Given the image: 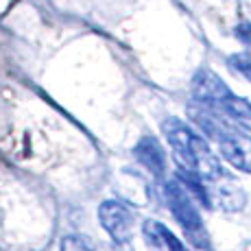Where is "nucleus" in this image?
<instances>
[{"label": "nucleus", "instance_id": "10", "mask_svg": "<svg viewBox=\"0 0 251 251\" xmlns=\"http://www.w3.org/2000/svg\"><path fill=\"white\" fill-rule=\"evenodd\" d=\"M229 64L251 81V55H234V57H229Z\"/></svg>", "mask_w": 251, "mask_h": 251}, {"label": "nucleus", "instance_id": "8", "mask_svg": "<svg viewBox=\"0 0 251 251\" xmlns=\"http://www.w3.org/2000/svg\"><path fill=\"white\" fill-rule=\"evenodd\" d=\"M212 190L216 192V199H212V203H219L225 210H240L245 203V195L231 186H216Z\"/></svg>", "mask_w": 251, "mask_h": 251}, {"label": "nucleus", "instance_id": "1", "mask_svg": "<svg viewBox=\"0 0 251 251\" xmlns=\"http://www.w3.org/2000/svg\"><path fill=\"white\" fill-rule=\"evenodd\" d=\"M164 133L171 142L181 171L201 177L203 181H216L227 177V173L221 166V160L210 151V144L203 140V136L186 127L181 120L168 118L164 123Z\"/></svg>", "mask_w": 251, "mask_h": 251}, {"label": "nucleus", "instance_id": "7", "mask_svg": "<svg viewBox=\"0 0 251 251\" xmlns=\"http://www.w3.org/2000/svg\"><path fill=\"white\" fill-rule=\"evenodd\" d=\"M142 231L151 251H188L186 245L166 225H162L160 221H147Z\"/></svg>", "mask_w": 251, "mask_h": 251}, {"label": "nucleus", "instance_id": "2", "mask_svg": "<svg viewBox=\"0 0 251 251\" xmlns=\"http://www.w3.org/2000/svg\"><path fill=\"white\" fill-rule=\"evenodd\" d=\"M164 197H166V203L171 207V214L181 225L188 240L199 249H210L207 234L203 229V223H201L199 207H197L195 197L190 195V190L175 177V179L164 181Z\"/></svg>", "mask_w": 251, "mask_h": 251}, {"label": "nucleus", "instance_id": "11", "mask_svg": "<svg viewBox=\"0 0 251 251\" xmlns=\"http://www.w3.org/2000/svg\"><path fill=\"white\" fill-rule=\"evenodd\" d=\"M236 35H238L240 40L245 42V44L251 46V24L249 22H243L238 28H236Z\"/></svg>", "mask_w": 251, "mask_h": 251}, {"label": "nucleus", "instance_id": "9", "mask_svg": "<svg viewBox=\"0 0 251 251\" xmlns=\"http://www.w3.org/2000/svg\"><path fill=\"white\" fill-rule=\"evenodd\" d=\"M61 251H94V249L79 236H66L61 240Z\"/></svg>", "mask_w": 251, "mask_h": 251}, {"label": "nucleus", "instance_id": "5", "mask_svg": "<svg viewBox=\"0 0 251 251\" xmlns=\"http://www.w3.org/2000/svg\"><path fill=\"white\" fill-rule=\"evenodd\" d=\"M227 94H231V90L212 70H199L192 79V96L203 107L214 109Z\"/></svg>", "mask_w": 251, "mask_h": 251}, {"label": "nucleus", "instance_id": "4", "mask_svg": "<svg viewBox=\"0 0 251 251\" xmlns=\"http://www.w3.org/2000/svg\"><path fill=\"white\" fill-rule=\"evenodd\" d=\"M221 155L227 160L234 168L251 173V136L243 133L234 123H229L223 131L216 136Z\"/></svg>", "mask_w": 251, "mask_h": 251}, {"label": "nucleus", "instance_id": "3", "mask_svg": "<svg viewBox=\"0 0 251 251\" xmlns=\"http://www.w3.org/2000/svg\"><path fill=\"white\" fill-rule=\"evenodd\" d=\"M100 225L105 227L114 243L118 247H129L133 238V227H136V214L127 203L123 201H105L99 207Z\"/></svg>", "mask_w": 251, "mask_h": 251}, {"label": "nucleus", "instance_id": "6", "mask_svg": "<svg viewBox=\"0 0 251 251\" xmlns=\"http://www.w3.org/2000/svg\"><path fill=\"white\" fill-rule=\"evenodd\" d=\"M133 155H136V160L142 164L144 168H149L155 177H160V179L164 177V173H166V153H164L162 144L157 142L155 138L144 136L136 144V149H133Z\"/></svg>", "mask_w": 251, "mask_h": 251}]
</instances>
